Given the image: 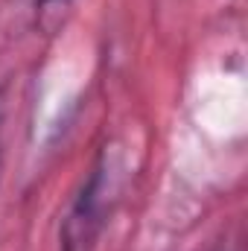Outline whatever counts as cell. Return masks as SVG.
<instances>
[{
    "instance_id": "cell-1",
    "label": "cell",
    "mask_w": 248,
    "mask_h": 251,
    "mask_svg": "<svg viewBox=\"0 0 248 251\" xmlns=\"http://www.w3.org/2000/svg\"><path fill=\"white\" fill-rule=\"evenodd\" d=\"M105 216V170L97 167L62 228V251H94Z\"/></svg>"
},
{
    "instance_id": "cell-2",
    "label": "cell",
    "mask_w": 248,
    "mask_h": 251,
    "mask_svg": "<svg viewBox=\"0 0 248 251\" xmlns=\"http://www.w3.org/2000/svg\"><path fill=\"white\" fill-rule=\"evenodd\" d=\"M47 3H59V0H35V6L41 9V6H47Z\"/></svg>"
}]
</instances>
